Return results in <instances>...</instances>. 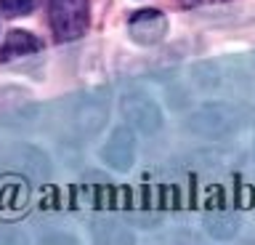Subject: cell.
I'll use <instances>...</instances> for the list:
<instances>
[{
    "label": "cell",
    "mask_w": 255,
    "mask_h": 245,
    "mask_svg": "<svg viewBox=\"0 0 255 245\" xmlns=\"http://www.w3.org/2000/svg\"><path fill=\"white\" fill-rule=\"evenodd\" d=\"M51 27L61 40H75L88 27V0H51Z\"/></svg>",
    "instance_id": "obj_1"
},
{
    "label": "cell",
    "mask_w": 255,
    "mask_h": 245,
    "mask_svg": "<svg viewBox=\"0 0 255 245\" xmlns=\"http://www.w3.org/2000/svg\"><path fill=\"white\" fill-rule=\"evenodd\" d=\"M99 157L115 171H130V165L135 163V139L130 128L123 125V128L112 131L107 144L99 149Z\"/></svg>",
    "instance_id": "obj_2"
},
{
    "label": "cell",
    "mask_w": 255,
    "mask_h": 245,
    "mask_svg": "<svg viewBox=\"0 0 255 245\" xmlns=\"http://www.w3.org/2000/svg\"><path fill=\"white\" fill-rule=\"evenodd\" d=\"M123 112L128 115V120H130L141 133H154V131H159V125H162V112H159V107L149 96H143V93H128L123 99Z\"/></svg>",
    "instance_id": "obj_3"
},
{
    "label": "cell",
    "mask_w": 255,
    "mask_h": 245,
    "mask_svg": "<svg viewBox=\"0 0 255 245\" xmlns=\"http://www.w3.org/2000/svg\"><path fill=\"white\" fill-rule=\"evenodd\" d=\"M128 29H130V37L135 43L154 45V43L162 40L165 32H167V19H165V13H159V11H138L130 19Z\"/></svg>",
    "instance_id": "obj_4"
},
{
    "label": "cell",
    "mask_w": 255,
    "mask_h": 245,
    "mask_svg": "<svg viewBox=\"0 0 255 245\" xmlns=\"http://www.w3.org/2000/svg\"><path fill=\"white\" fill-rule=\"evenodd\" d=\"M234 112L226 107H221V104H213V107H205V109H199V112L194 115V120H191V128L199 123H207L210 128L205 131V136H221V133H229V131H234Z\"/></svg>",
    "instance_id": "obj_5"
},
{
    "label": "cell",
    "mask_w": 255,
    "mask_h": 245,
    "mask_svg": "<svg viewBox=\"0 0 255 245\" xmlns=\"http://www.w3.org/2000/svg\"><path fill=\"white\" fill-rule=\"evenodd\" d=\"M40 48H43V43H40L35 35L13 29V32H8L3 48H0V61H8V59H16V56H29V53H37Z\"/></svg>",
    "instance_id": "obj_6"
},
{
    "label": "cell",
    "mask_w": 255,
    "mask_h": 245,
    "mask_svg": "<svg viewBox=\"0 0 255 245\" xmlns=\"http://www.w3.org/2000/svg\"><path fill=\"white\" fill-rule=\"evenodd\" d=\"M205 227H207V232H210L213 237H218V240H229V237L237 235L239 221H237L234 213L218 211V213H207V216H205Z\"/></svg>",
    "instance_id": "obj_7"
},
{
    "label": "cell",
    "mask_w": 255,
    "mask_h": 245,
    "mask_svg": "<svg viewBox=\"0 0 255 245\" xmlns=\"http://www.w3.org/2000/svg\"><path fill=\"white\" fill-rule=\"evenodd\" d=\"M37 5V0H0V8L5 16H24Z\"/></svg>",
    "instance_id": "obj_8"
},
{
    "label": "cell",
    "mask_w": 255,
    "mask_h": 245,
    "mask_svg": "<svg viewBox=\"0 0 255 245\" xmlns=\"http://www.w3.org/2000/svg\"><path fill=\"white\" fill-rule=\"evenodd\" d=\"M186 8H199V5H215V3H223V0H181Z\"/></svg>",
    "instance_id": "obj_9"
}]
</instances>
